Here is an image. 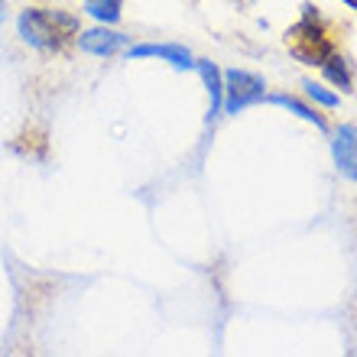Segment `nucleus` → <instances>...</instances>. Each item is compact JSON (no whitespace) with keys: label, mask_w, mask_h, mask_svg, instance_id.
Returning <instances> with one entry per match:
<instances>
[{"label":"nucleus","mask_w":357,"mask_h":357,"mask_svg":"<svg viewBox=\"0 0 357 357\" xmlns=\"http://www.w3.org/2000/svg\"><path fill=\"white\" fill-rule=\"evenodd\" d=\"M20 39L39 52H59L72 36H78V20L62 10L46 7H26L17 17Z\"/></svg>","instance_id":"1"},{"label":"nucleus","mask_w":357,"mask_h":357,"mask_svg":"<svg viewBox=\"0 0 357 357\" xmlns=\"http://www.w3.org/2000/svg\"><path fill=\"white\" fill-rule=\"evenodd\" d=\"M289 52L305 66H321L325 59L335 52V43L328 39V33L315 23V17H302L296 26L286 33Z\"/></svg>","instance_id":"2"},{"label":"nucleus","mask_w":357,"mask_h":357,"mask_svg":"<svg viewBox=\"0 0 357 357\" xmlns=\"http://www.w3.org/2000/svg\"><path fill=\"white\" fill-rule=\"evenodd\" d=\"M221 78H225V114H241L244 107L266 98V82L257 72L227 68L221 72Z\"/></svg>","instance_id":"3"},{"label":"nucleus","mask_w":357,"mask_h":357,"mask_svg":"<svg viewBox=\"0 0 357 357\" xmlns=\"http://www.w3.org/2000/svg\"><path fill=\"white\" fill-rule=\"evenodd\" d=\"M127 43H130V36H123V33L104 26V23L94 29H82V33H78V49L88 52V56H101V59L117 56Z\"/></svg>","instance_id":"4"},{"label":"nucleus","mask_w":357,"mask_h":357,"mask_svg":"<svg viewBox=\"0 0 357 357\" xmlns=\"http://www.w3.org/2000/svg\"><path fill=\"white\" fill-rule=\"evenodd\" d=\"M331 156L344 178L357 182V123H341L331 137Z\"/></svg>","instance_id":"5"},{"label":"nucleus","mask_w":357,"mask_h":357,"mask_svg":"<svg viewBox=\"0 0 357 357\" xmlns=\"http://www.w3.org/2000/svg\"><path fill=\"white\" fill-rule=\"evenodd\" d=\"M127 59H162V62H172L178 72H188L195 68V59L185 46H176V43H143V46H130L127 49Z\"/></svg>","instance_id":"6"},{"label":"nucleus","mask_w":357,"mask_h":357,"mask_svg":"<svg viewBox=\"0 0 357 357\" xmlns=\"http://www.w3.org/2000/svg\"><path fill=\"white\" fill-rule=\"evenodd\" d=\"M195 68L205 78L208 98H211V107H208V123H215L221 114H225V78H221V68L211 62V59H195Z\"/></svg>","instance_id":"7"},{"label":"nucleus","mask_w":357,"mask_h":357,"mask_svg":"<svg viewBox=\"0 0 357 357\" xmlns=\"http://www.w3.org/2000/svg\"><path fill=\"white\" fill-rule=\"evenodd\" d=\"M319 68H321V75L328 78V82H331L335 88H341L344 94L354 91V82H351V68H348V59H344V56L331 52V56L325 59V62H321Z\"/></svg>","instance_id":"8"},{"label":"nucleus","mask_w":357,"mask_h":357,"mask_svg":"<svg viewBox=\"0 0 357 357\" xmlns=\"http://www.w3.org/2000/svg\"><path fill=\"white\" fill-rule=\"evenodd\" d=\"M266 101H270V104H280V107H286V111H292V114H299L302 121L315 123V130H321V133L328 130V121H325V117H321V114L315 111V107H309V104H302L299 98H292V94H270Z\"/></svg>","instance_id":"9"},{"label":"nucleus","mask_w":357,"mask_h":357,"mask_svg":"<svg viewBox=\"0 0 357 357\" xmlns=\"http://www.w3.org/2000/svg\"><path fill=\"white\" fill-rule=\"evenodd\" d=\"M85 13L104 26H114L123 13V0H85Z\"/></svg>","instance_id":"10"},{"label":"nucleus","mask_w":357,"mask_h":357,"mask_svg":"<svg viewBox=\"0 0 357 357\" xmlns=\"http://www.w3.org/2000/svg\"><path fill=\"white\" fill-rule=\"evenodd\" d=\"M302 88H305V94H309L315 104H321V107H338V94L328 91L325 85H319V82H312V78H305L302 82Z\"/></svg>","instance_id":"11"},{"label":"nucleus","mask_w":357,"mask_h":357,"mask_svg":"<svg viewBox=\"0 0 357 357\" xmlns=\"http://www.w3.org/2000/svg\"><path fill=\"white\" fill-rule=\"evenodd\" d=\"M7 20V0H0V23Z\"/></svg>","instance_id":"12"},{"label":"nucleus","mask_w":357,"mask_h":357,"mask_svg":"<svg viewBox=\"0 0 357 357\" xmlns=\"http://www.w3.org/2000/svg\"><path fill=\"white\" fill-rule=\"evenodd\" d=\"M341 3H348L351 10H357V0H341Z\"/></svg>","instance_id":"13"}]
</instances>
